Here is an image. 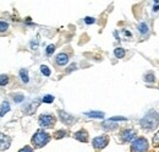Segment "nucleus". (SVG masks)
I'll use <instances>...</instances> for the list:
<instances>
[{"label":"nucleus","instance_id":"nucleus-1","mask_svg":"<svg viewBox=\"0 0 159 152\" xmlns=\"http://www.w3.org/2000/svg\"><path fill=\"white\" fill-rule=\"evenodd\" d=\"M141 125L142 128L147 129V130H153L158 126L159 124V116L158 114L156 113L154 111H149L148 113L146 114V116L143 119H141Z\"/></svg>","mask_w":159,"mask_h":152},{"label":"nucleus","instance_id":"nucleus-2","mask_svg":"<svg viewBox=\"0 0 159 152\" xmlns=\"http://www.w3.org/2000/svg\"><path fill=\"white\" fill-rule=\"evenodd\" d=\"M49 140H50L49 134H47L43 130H38V131H36V134L32 137V145L34 147L39 149V147H43L44 145H47L49 142Z\"/></svg>","mask_w":159,"mask_h":152},{"label":"nucleus","instance_id":"nucleus-3","mask_svg":"<svg viewBox=\"0 0 159 152\" xmlns=\"http://www.w3.org/2000/svg\"><path fill=\"white\" fill-rule=\"evenodd\" d=\"M147 150H148V142L143 137H139L137 140H135L131 145V151L132 152H146Z\"/></svg>","mask_w":159,"mask_h":152},{"label":"nucleus","instance_id":"nucleus-4","mask_svg":"<svg viewBox=\"0 0 159 152\" xmlns=\"http://www.w3.org/2000/svg\"><path fill=\"white\" fill-rule=\"evenodd\" d=\"M55 124V118L50 114H42L39 116V125L42 128H53Z\"/></svg>","mask_w":159,"mask_h":152},{"label":"nucleus","instance_id":"nucleus-5","mask_svg":"<svg viewBox=\"0 0 159 152\" xmlns=\"http://www.w3.org/2000/svg\"><path fill=\"white\" fill-rule=\"evenodd\" d=\"M109 142V137L107 135H100V136H97L96 139H93L92 141V145L94 149H104Z\"/></svg>","mask_w":159,"mask_h":152},{"label":"nucleus","instance_id":"nucleus-6","mask_svg":"<svg viewBox=\"0 0 159 152\" xmlns=\"http://www.w3.org/2000/svg\"><path fill=\"white\" fill-rule=\"evenodd\" d=\"M120 136H121V140L124 142H129V141L134 140V137L136 136V131L132 130V129H126V130H122L121 131Z\"/></svg>","mask_w":159,"mask_h":152},{"label":"nucleus","instance_id":"nucleus-7","mask_svg":"<svg viewBox=\"0 0 159 152\" xmlns=\"http://www.w3.org/2000/svg\"><path fill=\"white\" fill-rule=\"evenodd\" d=\"M59 115H60V120H61L64 124H66V125H71V124L75 121V118H74L71 114L66 113V112H64V111H59Z\"/></svg>","mask_w":159,"mask_h":152},{"label":"nucleus","instance_id":"nucleus-8","mask_svg":"<svg viewBox=\"0 0 159 152\" xmlns=\"http://www.w3.org/2000/svg\"><path fill=\"white\" fill-rule=\"evenodd\" d=\"M10 144H11V137H9L7 135L0 134V151L7 150L10 147Z\"/></svg>","mask_w":159,"mask_h":152},{"label":"nucleus","instance_id":"nucleus-9","mask_svg":"<svg viewBox=\"0 0 159 152\" xmlns=\"http://www.w3.org/2000/svg\"><path fill=\"white\" fill-rule=\"evenodd\" d=\"M74 137H75L76 140L81 141V142H87V141H88V133H87L86 130L81 129L77 133L74 134Z\"/></svg>","mask_w":159,"mask_h":152},{"label":"nucleus","instance_id":"nucleus-10","mask_svg":"<svg viewBox=\"0 0 159 152\" xmlns=\"http://www.w3.org/2000/svg\"><path fill=\"white\" fill-rule=\"evenodd\" d=\"M55 60H57V64L60 65V66H64V65H66L67 64V61H69V58L66 54H64V53H60L57 55L55 58Z\"/></svg>","mask_w":159,"mask_h":152},{"label":"nucleus","instance_id":"nucleus-11","mask_svg":"<svg viewBox=\"0 0 159 152\" xmlns=\"http://www.w3.org/2000/svg\"><path fill=\"white\" fill-rule=\"evenodd\" d=\"M102 126H103V129H105V130H115V129L118 128V124L109 119V120L104 121V123L102 124Z\"/></svg>","mask_w":159,"mask_h":152},{"label":"nucleus","instance_id":"nucleus-12","mask_svg":"<svg viewBox=\"0 0 159 152\" xmlns=\"http://www.w3.org/2000/svg\"><path fill=\"white\" fill-rule=\"evenodd\" d=\"M10 111V104H9V102H4L2 104H1V109H0V116H4L5 114L7 113Z\"/></svg>","mask_w":159,"mask_h":152},{"label":"nucleus","instance_id":"nucleus-13","mask_svg":"<svg viewBox=\"0 0 159 152\" xmlns=\"http://www.w3.org/2000/svg\"><path fill=\"white\" fill-rule=\"evenodd\" d=\"M38 104H39V101H34L33 103H31L28 107H30V109L28 111H26L27 114H32L36 112V109H37V107H38Z\"/></svg>","mask_w":159,"mask_h":152},{"label":"nucleus","instance_id":"nucleus-14","mask_svg":"<svg viewBox=\"0 0 159 152\" xmlns=\"http://www.w3.org/2000/svg\"><path fill=\"white\" fill-rule=\"evenodd\" d=\"M20 77H21V80L25 82V83H27L28 82V71L26 70V69H21L20 70Z\"/></svg>","mask_w":159,"mask_h":152},{"label":"nucleus","instance_id":"nucleus-15","mask_svg":"<svg viewBox=\"0 0 159 152\" xmlns=\"http://www.w3.org/2000/svg\"><path fill=\"white\" fill-rule=\"evenodd\" d=\"M114 55L116 58H119V59L125 57V50H124V48H116V49L114 50Z\"/></svg>","mask_w":159,"mask_h":152},{"label":"nucleus","instance_id":"nucleus-16","mask_svg":"<svg viewBox=\"0 0 159 152\" xmlns=\"http://www.w3.org/2000/svg\"><path fill=\"white\" fill-rule=\"evenodd\" d=\"M86 115H88L91 118H104V113H102V112H88V113H86Z\"/></svg>","mask_w":159,"mask_h":152},{"label":"nucleus","instance_id":"nucleus-17","mask_svg":"<svg viewBox=\"0 0 159 152\" xmlns=\"http://www.w3.org/2000/svg\"><path fill=\"white\" fill-rule=\"evenodd\" d=\"M9 30V23L5 21H0V33H4Z\"/></svg>","mask_w":159,"mask_h":152},{"label":"nucleus","instance_id":"nucleus-18","mask_svg":"<svg viewBox=\"0 0 159 152\" xmlns=\"http://www.w3.org/2000/svg\"><path fill=\"white\" fill-rule=\"evenodd\" d=\"M40 71H42L43 75H45V76L50 75V70H49V68H48L47 65H42V66H40Z\"/></svg>","mask_w":159,"mask_h":152},{"label":"nucleus","instance_id":"nucleus-19","mask_svg":"<svg viewBox=\"0 0 159 152\" xmlns=\"http://www.w3.org/2000/svg\"><path fill=\"white\" fill-rule=\"evenodd\" d=\"M7 82H9L7 75H0V86H5Z\"/></svg>","mask_w":159,"mask_h":152},{"label":"nucleus","instance_id":"nucleus-20","mask_svg":"<svg viewBox=\"0 0 159 152\" xmlns=\"http://www.w3.org/2000/svg\"><path fill=\"white\" fill-rule=\"evenodd\" d=\"M139 32H141V33H147V32H148V27H147V25H146L144 22L139 25Z\"/></svg>","mask_w":159,"mask_h":152},{"label":"nucleus","instance_id":"nucleus-21","mask_svg":"<svg viewBox=\"0 0 159 152\" xmlns=\"http://www.w3.org/2000/svg\"><path fill=\"white\" fill-rule=\"evenodd\" d=\"M53 101H54V97L52 95H47L43 97V102H44V103H52Z\"/></svg>","mask_w":159,"mask_h":152},{"label":"nucleus","instance_id":"nucleus-22","mask_svg":"<svg viewBox=\"0 0 159 152\" xmlns=\"http://www.w3.org/2000/svg\"><path fill=\"white\" fill-rule=\"evenodd\" d=\"M65 135H66V131H65V130H59V131L54 133V137H55V139H61V137H64Z\"/></svg>","mask_w":159,"mask_h":152},{"label":"nucleus","instance_id":"nucleus-23","mask_svg":"<svg viewBox=\"0 0 159 152\" xmlns=\"http://www.w3.org/2000/svg\"><path fill=\"white\" fill-rule=\"evenodd\" d=\"M152 142H153V145H154L156 147H159V131L153 136V141H152Z\"/></svg>","mask_w":159,"mask_h":152},{"label":"nucleus","instance_id":"nucleus-24","mask_svg":"<svg viewBox=\"0 0 159 152\" xmlns=\"http://www.w3.org/2000/svg\"><path fill=\"white\" fill-rule=\"evenodd\" d=\"M54 50H55V45H54V44H50V45H48V48H47V54H48V55H52V54L54 53Z\"/></svg>","mask_w":159,"mask_h":152},{"label":"nucleus","instance_id":"nucleus-25","mask_svg":"<svg viewBox=\"0 0 159 152\" xmlns=\"http://www.w3.org/2000/svg\"><path fill=\"white\" fill-rule=\"evenodd\" d=\"M14 101H15V102H17V103L22 102V101H23V95H21V93L14 95Z\"/></svg>","mask_w":159,"mask_h":152},{"label":"nucleus","instance_id":"nucleus-26","mask_svg":"<svg viewBox=\"0 0 159 152\" xmlns=\"http://www.w3.org/2000/svg\"><path fill=\"white\" fill-rule=\"evenodd\" d=\"M144 81H147V82H151V81H154V75L152 74V73H149V74H147L146 77H144Z\"/></svg>","mask_w":159,"mask_h":152},{"label":"nucleus","instance_id":"nucleus-27","mask_svg":"<svg viewBox=\"0 0 159 152\" xmlns=\"http://www.w3.org/2000/svg\"><path fill=\"white\" fill-rule=\"evenodd\" d=\"M84 22H86L87 25H92V23L96 22V20L93 19V17H86V19H84Z\"/></svg>","mask_w":159,"mask_h":152},{"label":"nucleus","instance_id":"nucleus-28","mask_svg":"<svg viewBox=\"0 0 159 152\" xmlns=\"http://www.w3.org/2000/svg\"><path fill=\"white\" fill-rule=\"evenodd\" d=\"M19 152H33V150L30 147V146H26V147H23V149H21Z\"/></svg>","mask_w":159,"mask_h":152},{"label":"nucleus","instance_id":"nucleus-29","mask_svg":"<svg viewBox=\"0 0 159 152\" xmlns=\"http://www.w3.org/2000/svg\"><path fill=\"white\" fill-rule=\"evenodd\" d=\"M110 120H113V121H116V120H126V118H124V116H114V118H111Z\"/></svg>","mask_w":159,"mask_h":152}]
</instances>
